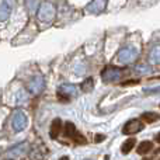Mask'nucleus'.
Listing matches in <instances>:
<instances>
[{
  "label": "nucleus",
  "instance_id": "8",
  "mask_svg": "<svg viewBox=\"0 0 160 160\" xmlns=\"http://www.w3.org/2000/svg\"><path fill=\"white\" fill-rule=\"evenodd\" d=\"M44 87H45V80H44L42 76H39V75L34 76V78L27 83V90L30 91L32 96L39 94L42 90H44Z\"/></svg>",
  "mask_w": 160,
  "mask_h": 160
},
{
  "label": "nucleus",
  "instance_id": "18",
  "mask_svg": "<svg viewBox=\"0 0 160 160\" xmlns=\"http://www.w3.org/2000/svg\"><path fill=\"white\" fill-rule=\"evenodd\" d=\"M25 6H27L30 13H35V11H38L39 7H41L39 0H25Z\"/></svg>",
  "mask_w": 160,
  "mask_h": 160
},
{
  "label": "nucleus",
  "instance_id": "11",
  "mask_svg": "<svg viewBox=\"0 0 160 160\" xmlns=\"http://www.w3.org/2000/svg\"><path fill=\"white\" fill-rule=\"evenodd\" d=\"M13 6H14V0H2V4H0V18L2 21L10 17L11 11H13Z\"/></svg>",
  "mask_w": 160,
  "mask_h": 160
},
{
  "label": "nucleus",
  "instance_id": "10",
  "mask_svg": "<svg viewBox=\"0 0 160 160\" xmlns=\"http://www.w3.org/2000/svg\"><path fill=\"white\" fill-rule=\"evenodd\" d=\"M105 6H107V0H91L86 10L90 14H100L105 10Z\"/></svg>",
  "mask_w": 160,
  "mask_h": 160
},
{
  "label": "nucleus",
  "instance_id": "17",
  "mask_svg": "<svg viewBox=\"0 0 160 160\" xmlns=\"http://www.w3.org/2000/svg\"><path fill=\"white\" fill-rule=\"evenodd\" d=\"M135 72L138 73V75H149V73L153 72V69H152V66H150V65L141 63V65H138V66L135 68Z\"/></svg>",
  "mask_w": 160,
  "mask_h": 160
},
{
  "label": "nucleus",
  "instance_id": "12",
  "mask_svg": "<svg viewBox=\"0 0 160 160\" xmlns=\"http://www.w3.org/2000/svg\"><path fill=\"white\" fill-rule=\"evenodd\" d=\"M62 131V121L59 118H55L52 121V124H51V129H49V136L52 139L58 138V135L61 133Z\"/></svg>",
  "mask_w": 160,
  "mask_h": 160
},
{
  "label": "nucleus",
  "instance_id": "15",
  "mask_svg": "<svg viewBox=\"0 0 160 160\" xmlns=\"http://www.w3.org/2000/svg\"><path fill=\"white\" fill-rule=\"evenodd\" d=\"M152 149H153V142H150V141H145V142H142V143L138 146L136 152H138L139 155H146V153H149Z\"/></svg>",
  "mask_w": 160,
  "mask_h": 160
},
{
  "label": "nucleus",
  "instance_id": "5",
  "mask_svg": "<svg viewBox=\"0 0 160 160\" xmlns=\"http://www.w3.org/2000/svg\"><path fill=\"white\" fill-rule=\"evenodd\" d=\"M138 58V51L132 47H125L122 49L118 51V55H117V59L121 63H131L135 59Z\"/></svg>",
  "mask_w": 160,
  "mask_h": 160
},
{
  "label": "nucleus",
  "instance_id": "13",
  "mask_svg": "<svg viewBox=\"0 0 160 160\" xmlns=\"http://www.w3.org/2000/svg\"><path fill=\"white\" fill-rule=\"evenodd\" d=\"M149 61L150 63L160 65V45H156V47L152 48V51L149 53Z\"/></svg>",
  "mask_w": 160,
  "mask_h": 160
},
{
  "label": "nucleus",
  "instance_id": "16",
  "mask_svg": "<svg viewBox=\"0 0 160 160\" xmlns=\"http://www.w3.org/2000/svg\"><path fill=\"white\" fill-rule=\"evenodd\" d=\"M142 119H143L145 122H148V124H153V122H156V121H159L160 119V114L158 112H143L142 114Z\"/></svg>",
  "mask_w": 160,
  "mask_h": 160
},
{
  "label": "nucleus",
  "instance_id": "3",
  "mask_svg": "<svg viewBox=\"0 0 160 160\" xmlns=\"http://www.w3.org/2000/svg\"><path fill=\"white\" fill-rule=\"evenodd\" d=\"M63 133L66 138H70L72 141H75L76 143H79V145H84L86 142H87V139L76 129L73 122H66V124L63 125Z\"/></svg>",
  "mask_w": 160,
  "mask_h": 160
},
{
  "label": "nucleus",
  "instance_id": "23",
  "mask_svg": "<svg viewBox=\"0 0 160 160\" xmlns=\"http://www.w3.org/2000/svg\"><path fill=\"white\" fill-rule=\"evenodd\" d=\"M17 97H18V98H17V102H18V104L25 101V93H18V96Z\"/></svg>",
  "mask_w": 160,
  "mask_h": 160
},
{
  "label": "nucleus",
  "instance_id": "4",
  "mask_svg": "<svg viewBox=\"0 0 160 160\" xmlns=\"http://www.w3.org/2000/svg\"><path fill=\"white\" fill-rule=\"evenodd\" d=\"M27 125H28V118L25 115V112L21 110H17L13 114V118H11V127H13V129L16 132H21V131H24L27 128Z\"/></svg>",
  "mask_w": 160,
  "mask_h": 160
},
{
  "label": "nucleus",
  "instance_id": "25",
  "mask_svg": "<svg viewBox=\"0 0 160 160\" xmlns=\"http://www.w3.org/2000/svg\"><path fill=\"white\" fill-rule=\"evenodd\" d=\"M156 141H158V142H159V143H160V132L158 133V135H156Z\"/></svg>",
  "mask_w": 160,
  "mask_h": 160
},
{
  "label": "nucleus",
  "instance_id": "2",
  "mask_svg": "<svg viewBox=\"0 0 160 160\" xmlns=\"http://www.w3.org/2000/svg\"><path fill=\"white\" fill-rule=\"evenodd\" d=\"M55 14H56L55 6L49 2H45V3H42L39 10H38V20L41 22L49 24V22L55 18Z\"/></svg>",
  "mask_w": 160,
  "mask_h": 160
},
{
  "label": "nucleus",
  "instance_id": "19",
  "mask_svg": "<svg viewBox=\"0 0 160 160\" xmlns=\"http://www.w3.org/2000/svg\"><path fill=\"white\" fill-rule=\"evenodd\" d=\"M93 87H94V82H93V79H86L84 82L82 83V90L84 91V93H88V91H91L93 90Z\"/></svg>",
  "mask_w": 160,
  "mask_h": 160
},
{
  "label": "nucleus",
  "instance_id": "24",
  "mask_svg": "<svg viewBox=\"0 0 160 160\" xmlns=\"http://www.w3.org/2000/svg\"><path fill=\"white\" fill-rule=\"evenodd\" d=\"M104 139H105L104 135H96V136H94V142H97V143H100V142L104 141Z\"/></svg>",
  "mask_w": 160,
  "mask_h": 160
},
{
  "label": "nucleus",
  "instance_id": "20",
  "mask_svg": "<svg viewBox=\"0 0 160 160\" xmlns=\"http://www.w3.org/2000/svg\"><path fill=\"white\" fill-rule=\"evenodd\" d=\"M30 158H31V160H44V155H42L38 149H31Z\"/></svg>",
  "mask_w": 160,
  "mask_h": 160
},
{
  "label": "nucleus",
  "instance_id": "14",
  "mask_svg": "<svg viewBox=\"0 0 160 160\" xmlns=\"http://www.w3.org/2000/svg\"><path fill=\"white\" fill-rule=\"evenodd\" d=\"M135 143H136V139H135V138H128L127 141H125L124 143H122V146H121V152L124 153V155H128V153H129L131 150L133 149Z\"/></svg>",
  "mask_w": 160,
  "mask_h": 160
},
{
  "label": "nucleus",
  "instance_id": "22",
  "mask_svg": "<svg viewBox=\"0 0 160 160\" xmlns=\"http://www.w3.org/2000/svg\"><path fill=\"white\" fill-rule=\"evenodd\" d=\"M139 83V80L138 79H131V80H127V82H122V84L121 86H124V87H128V86H133V84H138Z\"/></svg>",
  "mask_w": 160,
  "mask_h": 160
},
{
  "label": "nucleus",
  "instance_id": "6",
  "mask_svg": "<svg viewBox=\"0 0 160 160\" xmlns=\"http://www.w3.org/2000/svg\"><path fill=\"white\" fill-rule=\"evenodd\" d=\"M143 128H145V122L142 121V119L133 118V119H129V121L122 127V133H124V135H133V133L141 132Z\"/></svg>",
  "mask_w": 160,
  "mask_h": 160
},
{
  "label": "nucleus",
  "instance_id": "26",
  "mask_svg": "<svg viewBox=\"0 0 160 160\" xmlns=\"http://www.w3.org/2000/svg\"><path fill=\"white\" fill-rule=\"evenodd\" d=\"M59 160H69V158H68V156H62V158L59 159Z\"/></svg>",
  "mask_w": 160,
  "mask_h": 160
},
{
  "label": "nucleus",
  "instance_id": "9",
  "mask_svg": "<svg viewBox=\"0 0 160 160\" xmlns=\"http://www.w3.org/2000/svg\"><path fill=\"white\" fill-rule=\"evenodd\" d=\"M58 96L61 97V100H62V97H78L79 96V88H78V86H75V84L65 83V84L59 86Z\"/></svg>",
  "mask_w": 160,
  "mask_h": 160
},
{
  "label": "nucleus",
  "instance_id": "7",
  "mask_svg": "<svg viewBox=\"0 0 160 160\" xmlns=\"http://www.w3.org/2000/svg\"><path fill=\"white\" fill-rule=\"evenodd\" d=\"M121 76H122V69H119V68H117V66L105 68L101 73V78L105 83H114L121 79Z\"/></svg>",
  "mask_w": 160,
  "mask_h": 160
},
{
  "label": "nucleus",
  "instance_id": "21",
  "mask_svg": "<svg viewBox=\"0 0 160 160\" xmlns=\"http://www.w3.org/2000/svg\"><path fill=\"white\" fill-rule=\"evenodd\" d=\"M143 93L145 94H158V93H160V87H152V88H145L143 90Z\"/></svg>",
  "mask_w": 160,
  "mask_h": 160
},
{
  "label": "nucleus",
  "instance_id": "1",
  "mask_svg": "<svg viewBox=\"0 0 160 160\" xmlns=\"http://www.w3.org/2000/svg\"><path fill=\"white\" fill-rule=\"evenodd\" d=\"M30 148L31 146H30V143H28L27 141L20 142V143L11 146L10 149L6 152V155H4V158H3V160H17V159H21L22 156L25 155V153H28Z\"/></svg>",
  "mask_w": 160,
  "mask_h": 160
}]
</instances>
